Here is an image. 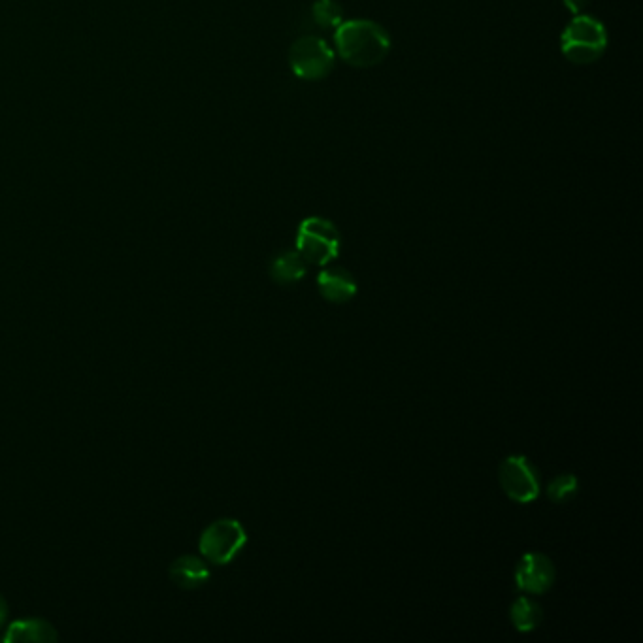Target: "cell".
I'll return each mask as SVG.
<instances>
[{"label":"cell","instance_id":"11","mask_svg":"<svg viewBox=\"0 0 643 643\" xmlns=\"http://www.w3.org/2000/svg\"><path fill=\"white\" fill-rule=\"evenodd\" d=\"M270 276L280 285L297 283L306 276V261L298 251H283L270 264Z\"/></svg>","mask_w":643,"mask_h":643},{"label":"cell","instance_id":"8","mask_svg":"<svg viewBox=\"0 0 643 643\" xmlns=\"http://www.w3.org/2000/svg\"><path fill=\"white\" fill-rule=\"evenodd\" d=\"M317 285H319L321 295L330 300V302H336V304L351 300L359 291L357 281L344 268H327V270H323L319 274V278H317Z\"/></svg>","mask_w":643,"mask_h":643},{"label":"cell","instance_id":"14","mask_svg":"<svg viewBox=\"0 0 643 643\" xmlns=\"http://www.w3.org/2000/svg\"><path fill=\"white\" fill-rule=\"evenodd\" d=\"M576 493H578V479L574 474H562L555 481H551L547 487V496L555 504H564L572 500Z\"/></svg>","mask_w":643,"mask_h":643},{"label":"cell","instance_id":"3","mask_svg":"<svg viewBox=\"0 0 643 643\" xmlns=\"http://www.w3.org/2000/svg\"><path fill=\"white\" fill-rule=\"evenodd\" d=\"M297 251L306 263L325 266L338 257L340 232L323 217H308L298 227Z\"/></svg>","mask_w":643,"mask_h":643},{"label":"cell","instance_id":"4","mask_svg":"<svg viewBox=\"0 0 643 643\" xmlns=\"http://www.w3.org/2000/svg\"><path fill=\"white\" fill-rule=\"evenodd\" d=\"M248 544V534L240 521L221 519L206 528L200 536V553L214 564H229Z\"/></svg>","mask_w":643,"mask_h":643},{"label":"cell","instance_id":"7","mask_svg":"<svg viewBox=\"0 0 643 643\" xmlns=\"http://www.w3.org/2000/svg\"><path fill=\"white\" fill-rule=\"evenodd\" d=\"M555 583V566L542 553H527L515 568V585L519 591L544 594Z\"/></svg>","mask_w":643,"mask_h":643},{"label":"cell","instance_id":"5","mask_svg":"<svg viewBox=\"0 0 643 643\" xmlns=\"http://www.w3.org/2000/svg\"><path fill=\"white\" fill-rule=\"evenodd\" d=\"M289 65L293 74L306 80L317 82L327 78L334 68V51L323 38L304 36L298 38L289 51Z\"/></svg>","mask_w":643,"mask_h":643},{"label":"cell","instance_id":"13","mask_svg":"<svg viewBox=\"0 0 643 643\" xmlns=\"http://www.w3.org/2000/svg\"><path fill=\"white\" fill-rule=\"evenodd\" d=\"M312 16L321 29H334L342 23L344 10L336 0H317L312 6Z\"/></svg>","mask_w":643,"mask_h":643},{"label":"cell","instance_id":"2","mask_svg":"<svg viewBox=\"0 0 643 643\" xmlns=\"http://www.w3.org/2000/svg\"><path fill=\"white\" fill-rule=\"evenodd\" d=\"M608 46V34L600 21L579 16L570 21L561 38L564 57L576 65H591L602 57Z\"/></svg>","mask_w":643,"mask_h":643},{"label":"cell","instance_id":"6","mask_svg":"<svg viewBox=\"0 0 643 643\" xmlns=\"http://www.w3.org/2000/svg\"><path fill=\"white\" fill-rule=\"evenodd\" d=\"M500 483L513 502L528 504L540 496V474L523 455H513L500 466Z\"/></svg>","mask_w":643,"mask_h":643},{"label":"cell","instance_id":"9","mask_svg":"<svg viewBox=\"0 0 643 643\" xmlns=\"http://www.w3.org/2000/svg\"><path fill=\"white\" fill-rule=\"evenodd\" d=\"M168 572L172 581L187 591L202 587L210 579V570L206 562L193 555H183L180 559H176Z\"/></svg>","mask_w":643,"mask_h":643},{"label":"cell","instance_id":"12","mask_svg":"<svg viewBox=\"0 0 643 643\" xmlns=\"http://www.w3.org/2000/svg\"><path fill=\"white\" fill-rule=\"evenodd\" d=\"M512 621L519 632H532L542 623V606L528 596L517 598L512 604Z\"/></svg>","mask_w":643,"mask_h":643},{"label":"cell","instance_id":"16","mask_svg":"<svg viewBox=\"0 0 643 643\" xmlns=\"http://www.w3.org/2000/svg\"><path fill=\"white\" fill-rule=\"evenodd\" d=\"M6 617H8V604H6V600L0 596V632H2V628H4Z\"/></svg>","mask_w":643,"mask_h":643},{"label":"cell","instance_id":"10","mask_svg":"<svg viewBox=\"0 0 643 643\" xmlns=\"http://www.w3.org/2000/svg\"><path fill=\"white\" fill-rule=\"evenodd\" d=\"M4 642H55L57 632L53 625L42 619H23L12 623L6 634L2 636Z\"/></svg>","mask_w":643,"mask_h":643},{"label":"cell","instance_id":"15","mask_svg":"<svg viewBox=\"0 0 643 643\" xmlns=\"http://www.w3.org/2000/svg\"><path fill=\"white\" fill-rule=\"evenodd\" d=\"M562 2L574 16H579L591 4V0H562Z\"/></svg>","mask_w":643,"mask_h":643},{"label":"cell","instance_id":"1","mask_svg":"<svg viewBox=\"0 0 643 643\" xmlns=\"http://www.w3.org/2000/svg\"><path fill=\"white\" fill-rule=\"evenodd\" d=\"M334 42L347 65L357 68L380 65L391 51V38L387 31L368 19L340 23L336 27Z\"/></svg>","mask_w":643,"mask_h":643}]
</instances>
